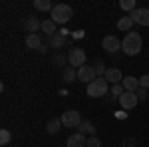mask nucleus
Segmentation results:
<instances>
[{
  "label": "nucleus",
  "instance_id": "obj_25",
  "mask_svg": "<svg viewBox=\"0 0 149 147\" xmlns=\"http://www.w3.org/2000/svg\"><path fill=\"white\" fill-rule=\"evenodd\" d=\"M123 91H125V88H123V84H115V86H111V90H109V93L113 95V98H121L123 95Z\"/></svg>",
  "mask_w": 149,
  "mask_h": 147
},
{
  "label": "nucleus",
  "instance_id": "obj_7",
  "mask_svg": "<svg viewBox=\"0 0 149 147\" xmlns=\"http://www.w3.org/2000/svg\"><path fill=\"white\" fill-rule=\"evenodd\" d=\"M129 16L139 26H149V8H135Z\"/></svg>",
  "mask_w": 149,
  "mask_h": 147
},
{
  "label": "nucleus",
  "instance_id": "obj_2",
  "mask_svg": "<svg viewBox=\"0 0 149 147\" xmlns=\"http://www.w3.org/2000/svg\"><path fill=\"white\" fill-rule=\"evenodd\" d=\"M50 20H54L56 24H68L72 20V16H74V10H72V6L68 4H56L52 12H50Z\"/></svg>",
  "mask_w": 149,
  "mask_h": 147
},
{
  "label": "nucleus",
  "instance_id": "obj_21",
  "mask_svg": "<svg viewBox=\"0 0 149 147\" xmlns=\"http://www.w3.org/2000/svg\"><path fill=\"white\" fill-rule=\"evenodd\" d=\"M133 20H131V16H123V18H119V22H117V30H121V32H131V26H133Z\"/></svg>",
  "mask_w": 149,
  "mask_h": 147
},
{
  "label": "nucleus",
  "instance_id": "obj_11",
  "mask_svg": "<svg viewBox=\"0 0 149 147\" xmlns=\"http://www.w3.org/2000/svg\"><path fill=\"white\" fill-rule=\"evenodd\" d=\"M66 42H68V36H64V34H54V36H50V40H48V46L50 48H54L56 52H62V48L66 46Z\"/></svg>",
  "mask_w": 149,
  "mask_h": 147
},
{
  "label": "nucleus",
  "instance_id": "obj_19",
  "mask_svg": "<svg viewBox=\"0 0 149 147\" xmlns=\"http://www.w3.org/2000/svg\"><path fill=\"white\" fill-rule=\"evenodd\" d=\"M62 76H64V82L66 84H72V82H76V78H78V70L72 68V66H66L64 72H62Z\"/></svg>",
  "mask_w": 149,
  "mask_h": 147
},
{
  "label": "nucleus",
  "instance_id": "obj_28",
  "mask_svg": "<svg viewBox=\"0 0 149 147\" xmlns=\"http://www.w3.org/2000/svg\"><path fill=\"white\" fill-rule=\"evenodd\" d=\"M139 88H143V90L149 88V74H143V76L139 78Z\"/></svg>",
  "mask_w": 149,
  "mask_h": 147
},
{
  "label": "nucleus",
  "instance_id": "obj_16",
  "mask_svg": "<svg viewBox=\"0 0 149 147\" xmlns=\"http://www.w3.org/2000/svg\"><path fill=\"white\" fill-rule=\"evenodd\" d=\"M121 84H123L125 91H135V90H139V79L133 78V76H125Z\"/></svg>",
  "mask_w": 149,
  "mask_h": 147
},
{
  "label": "nucleus",
  "instance_id": "obj_18",
  "mask_svg": "<svg viewBox=\"0 0 149 147\" xmlns=\"http://www.w3.org/2000/svg\"><path fill=\"white\" fill-rule=\"evenodd\" d=\"M56 26L58 24L54 22V20H42V32L50 38V36H54V34H58V30H56Z\"/></svg>",
  "mask_w": 149,
  "mask_h": 147
},
{
  "label": "nucleus",
  "instance_id": "obj_14",
  "mask_svg": "<svg viewBox=\"0 0 149 147\" xmlns=\"http://www.w3.org/2000/svg\"><path fill=\"white\" fill-rule=\"evenodd\" d=\"M24 44H26V48L28 50H40L42 48V38H40V34H28L26 36V40H24Z\"/></svg>",
  "mask_w": 149,
  "mask_h": 147
},
{
  "label": "nucleus",
  "instance_id": "obj_15",
  "mask_svg": "<svg viewBox=\"0 0 149 147\" xmlns=\"http://www.w3.org/2000/svg\"><path fill=\"white\" fill-rule=\"evenodd\" d=\"M78 131L84 133V135H88V137L95 135V127H93V123H92V121H88V119H81V123L78 125Z\"/></svg>",
  "mask_w": 149,
  "mask_h": 147
},
{
  "label": "nucleus",
  "instance_id": "obj_3",
  "mask_svg": "<svg viewBox=\"0 0 149 147\" xmlns=\"http://www.w3.org/2000/svg\"><path fill=\"white\" fill-rule=\"evenodd\" d=\"M88 95L90 98H103V95H109L107 93V79L105 78H95L92 84H88Z\"/></svg>",
  "mask_w": 149,
  "mask_h": 147
},
{
  "label": "nucleus",
  "instance_id": "obj_4",
  "mask_svg": "<svg viewBox=\"0 0 149 147\" xmlns=\"http://www.w3.org/2000/svg\"><path fill=\"white\" fill-rule=\"evenodd\" d=\"M86 60H88V56H86V52L81 48H72L68 52V66H72V68H78V70L84 68Z\"/></svg>",
  "mask_w": 149,
  "mask_h": 147
},
{
  "label": "nucleus",
  "instance_id": "obj_12",
  "mask_svg": "<svg viewBox=\"0 0 149 147\" xmlns=\"http://www.w3.org/2000/svg\"><path fill=\"white\" fill-rule=\"evenodd\" d=\"M103 78L107 79V84L115 86V84H121L125 76L121 74V70H117V68H107V72H105V76H103Z\"/></svg>",
  "mask_w": 149,
  "mask_h": 147
},
{
  "label": "nucleus",
  "instance_id": "obj_5",
  "mask_svg": "<svg viewBox=\"0 0 149 147\" xmlns=\"http://www.w3.org/2000/svg\"><path fill=\"white\" fill-rule=\"evenodd\" d=\"M62 125L64 127H78V125L81 123V115L78 109H68V111L62 113Z\"/></svg>",
  "mask_w": 149,
  "mask_h": 147
},
{
  "label": "nucleus",
  "instance_id": "obj_23",
  "mask_svg": "<svg viewBox=\"0 0 149 147\" xmlns=\"http://www.w3.org/2000/svg\"><path fill=\"white\" fill-rule=\"evenodd\" d=\"M119 8L131 14V12L137 8V4H135V0H121V2H119Z\"/></svg>",
  "mask_w": 149,
  "mask_h": 147
},
{
  "label": "nucleus",
  "instance_id": "obj_6",
  "mask_svg": "<svg viewBox=\"0 0 149 147\" xmlns=\"http://www.w3.org/2000/svg\"><path fill=\"white\" fill-rule=\"evenodd\" d=\"M117 102L121 103V107H123V109H133V107L137 105L139 98H137V93H135V91H123V95H121Z\"/></svg>",
  "mask_w": 149,
  "mask_h": 147
},
{
  "label": "nucleus",
  "instance_id": "obj_27",
  "mask_svg": "<svg viewBox=\"0 0 149 147\" xmlns=\"http://www.w3.org/2000/svg\"><path fill=\"white\" fill-rule=\"evenodd\" d=\"M86 147H102V139H100V137H95V135L88 137V143H86Z\"/></svg>",
  "mask_w": 149,
  "mask_h": 147
},
{
  "label": "nucleus",
  "instance_id": "obj_1",
  "mask_svg": "<svg viewBox=\"0 0 149 147\" xmlns=\"http://www.w3.org/2000/svg\"><path fill=\"white\" fill-rule=\"evenodd\" d=\"M143 48V38L137 32H127L123 36V42H121V52L125 56H137Z\"/></svg>",
  "mask_w": 149,
  "mask_h": 147
},
{
  "label": "nucleus",
  "instance_id": "obj_26",
  "mask_svg": "<svg viewBox=\"0 0 149 147\" xmlns=\"http://www.w3.org/2000/svg\"><path fill=\"white\" fill-rule=\"evenodd\" d=\"M93 70H95L97 78H103V76H105V72H107V68L103 66V62H95V66H93Z\"/></svg>",
  "mask_w": 149,
  "mask_h": 147
},
{
  "label": "nucleus",
  "instance_id": "obj_24",
  "mask_svg": "<svg viewBox=\"0 0 149 147\" xmlns=\"http://www.w3.org/2000/svg\"><path fill=\"white\" fill-rule=\"evenodd\" d=\"M10 139H12V133L8 131V129H0V145L6 147L8 143H10Z\"/></svg>",
  "mask_w": 149,
  "mask_h": 147
},
{
  "label": "nucleus",
  "instance_id": "obj_29",
  "mask_svg": "<svg viewBox=\"0 0 149 147\" xmlns=\"http://www.w3.org/2000/svg\"><path fill=\"white\" fill-rule=\"evenodd\" d=\"M121 147H135V139L133 137H127L125 141L121 143Z\"/></svg>",
  "mask_w": 149,
  "mask_h": 147
},
{
  "label": "nucleus",
  "instance_id": "obj_22",
  "mask_svg": "<svg viewBox=\"0 0 149 147\" xmlns=\"http://www.w3.org/2000/svg\"><path fill=\"white\" fill-rule=\"evenodd\" d=\"M34 8L40 10V12H52L54 4H52L50 0H34Z\"/></svg>",
  "mask_w": 149,
  "mask_h": 147
},
{
  "label": "nucleus",
  "instance_id": "obj_13",
  "mask_svg": "<svg viewBox=\"0 0 149 147\" xmlns=\"http://www.w3.org/2000/svg\"><path fill=\"white\" fill-rule=\"evenodd\" d=\"M86 143H88V137L84 135V133H80V131H76L74 135L68 137V143L66 145L68 147H86Z\"/></svg>",
  "mask_w": 149,
  "mask_h": 147
},
{
  "label": "nucleus",
  "instance_id": "obj_17",
  "mask_svg": "<svg viewBox=\"0 0 149 147\" xmlns=\"http://www.w3.org/2000/svg\"><path fill=\"white\" fill-rule=\"evenodd\" d=\"M62 127H64V125H62V119H60V117H54V119H50V121L46 123V131L50 133V135H54V133H58Z\"/></svg>",
  "mask_w": 149,
  "mask_h": 147
},
{
  "label": "nucleus",
  "instance_id": "obj_9",
  "mask_svg": "<svg viewBox=\"0 0 149 147\" xmlns=\"http://www.w3.org/2000/svg\"><path fill=\"white\" fill-rule=\"evenodd\" d=\"M95 78H97L95 70H93L92 66H88V64H86L84 68L78 70V79H80V82H84V84H92Z\"/></svg>",
  "mask_w": 149,
  "mask_h": 147
},
{
  "label": "nucleus",
  "instance_id": "obj_10",
  "mask_svg": "<svg viewBox=\"0 0 149 147\" xmlns=\"http://www.w3.org/2000/svg\"><path fill=\"white\" fill-rule=\"evenodd\" d=\"M24 28H26V32H30V34H38V30H42V20H38L36 16H28V18H24Z\"/></svg>",
  "mask_w": 149,
  "mask_h": 147
},
{
  "label": "nucleus",
  "instance_id": "obj_20",
  "mask_svg": "<svg viewBox=\"0 0 149 147\" xmlns=\"http://www.w3.org/2000/svg\"><path fill=\"white\" fill-rule=\"evenodd\" d=\"M50 62H52L56 68H64V66H66V62H68V56H64L62 52H54L52 58H50Z\"/></svg>",
  "mask_w": 149,
  "mask_h": 147
},
{
  "label": "nucleus",
  "instance_id": "obj_30",
  "mask_svg": "<svg viewBox=\"0 0 149 147\" xmlns=\"http://www.w3.org/2000/svg\"><path fill=\"white\" fill-rule=\"evenodd\" d=\"M137 98H139V100H147V90L139 88V91H137Z\"/></svg>",
  "mask_w": 149,
  "mask_h": 147
},
{
  "label": "nucleus",
  "instance_id": "obj_8",
  "mask_svg": "<svg viewBox=\"0 0 149 147\" xmlns=\"http://www.w3.org/2000/svg\"><path fill=\"white\" fill-rule=\"evenodd\" d=\"M102 48L107 54H115L117 50H121V42H119V38H115V36H105L103 42H102Z\"/></svg>",
  "mask_w": 149,
  "mask_h": 147
},
{
  "label": "nucleus",
  "instance_id": "obj_31",
  "mask_svg": "<svg viewBox=\"0 0 149 147\" xmlns=\"http://www.w3.org/2000/svg\"><path fill=\"white\" fill-rule=\"evenodd\" d=\"M38 52H40V54H46V52H48V46L44 44V46H42V48H40V50H38Z\"/></svg>",
  "mask_w": 149,
  "mask_h": 147
}]
</instances>
